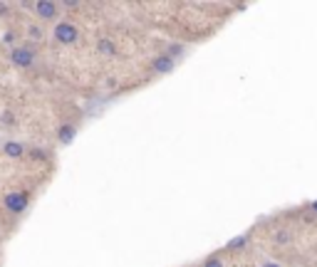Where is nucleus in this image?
<instances>
[{
	"instance_id": "nucleus-18",
	"label": "nucleus",
	"mask_w": 317,
	"mask_h": 267,
	"mask_svg": "<svg viewBox=\"0 0 317 267\" xmlns=\"http://www.w3.org/2000/svg\"><path fill=\"white\" fill-rule=\"evenodd\" d=\"M7 10H10V5H7V2H0V17H5Z\"/></svg>"
},
{
	"instance_id": "nucleus-8",
	"label": "nucleus",
	"mask_w": 317,
	"mask_h": 267,
	"mask_svg": "<svg viewBox=\"0 0 317 267\" xmlns=\"http://www.w3.org/2000/svg\"><path fill=\"white\" fill-rule=\"evenodd\" d=\"M97 50H99L102 57H114L117 55V47H114V42L109 37H99L97 40Z\"/></svg>"
},
{
	"instance_id": "nucleus-16",
	"label": "nucleus",
	"mask_w": 317,
	"mask_h": 267,
	"mask_svg": "<svg viewBox=\"0 0 317 267\" xmlns=\"http://www.w3.org/2000/svg\"><path fill=\"white\" fill-rule=\"evenodd\" d=\"M15 37H17V32H12V30H10V32H7V35H5V42H7V45H12V47H15Z\"/></svg>"
},
{
	"instance_id": "nucleus-1",
	"label": "nucleus",
	"mask_w": 317,
	"mask_h": 267,
	"mask_svg": "<svg viewBox=\"0 0 317 267\" xmlns=\"http://www.w3.org/2000/svg\"><path fill=\"white\" fill-rule=\"evenodd\" d=\"M30 200H32V193L30 191H10V193H5L2 200H0V208L7 213V215H12V218H20L27 208H30Z\"/></svg>"
},
{
	"instance_id": "nucleus-5",
	"label": "nucleus",
	"mask_w": 317,
	"mask_h": 267,
	"mask_svg": "<svg viewBox=\"0 0 317 267\" xmlns=\"http://www.w3.org/2000/svg\"><path fill=\"white\" fill-rule=\"evenodd\" d=\"M27 148H30V146H25V143L17 141V138H7V141H2V156H7V158H12V161L27 158Z\"/></svg>"
},
{
	"instance_id": "nucleus-13",
	"label": "nucleus",
	"mask_w": 317,
	"mask_h": 267,
	"mask_svg": "<svg viewBox=\"0 0 317 267\" xmlns=\"http://www.w3.org/2000/svg\"><path fill=\"white\" fill-rule=\"evenodd\" d=\"M203 267H223V260H221L218 255H208V258L203 260Z\"/></svg>"
},
{
	"instance_id": "nucleus-6",
	"label": "nucleus",
	"mask_w": 317,
	"mask_h": 267,
	"mask_svg": "<svg viewBox=\"0 0 317 267\" xmlns=\"http://www.w3.org/2000/svg\"><path fill=\"white\" fill-rule=\"evenodd\" d=\"M74 136H77V124L74 122H64V124L57 127V141L62 146H69L74 141Z\"/></svg>"
},
{
	"instance_id": "nucleus-12",
	"label": "nucleus",
	"mask_w": 317,
	"mask_h": 267,
	"mask_svg": "<svg viewBox=\"0 0 317 267\" xmlns=\"http://www.w3.org/2000/svg\"><path fill=\"white\" fill-rule=\"evenodd\" d=\"M0 124L10 129V127H15V124H17V119H15V114H12V112H2V114H0Z\"/></svg>"
},
{
	"instance_id": "nucleus-11",
	"label": "nucleus",
	"mask_w": 317,
	"mask_h": 267,
	"mask_svg": "<svg viewBox=\"0 0 317 267\" xmlns=\"http://www.w3.org/2000/svg\"><path fill=\"white\" fill-rule=\"evenodd\" d=\"M184 52H186V47H184V45H179V42H171V45L166 47V55H169L171 60H179Z\"/></svg>"
},
{
	"instance_id": "nucleus-7",
	"label": "nucleus",
	"mask_w": 317,
	"mask_h": 267,
	"mask_svg": "<svg viewBox=\"0 0 317 267\" xmlns=\"http://www.w3.org/2000/svg\"><path fill=\"white\" fill-rule=\"evenodd\" d=\"M151 67H154V72H159V74H169V72H174L176 60H171L166 52H161V55H156V57H154Z\"/></svg>"
},
{
	"instance_id": "nucleus-17",
	"label": "nucleus",
	"mask_w": 317,
	"mask_h": 267,
	"mask_svg": "<svg viewBox=\"0 0 317 267\" xmlns=\"http://www.w3.org/2000/svg\"><path fill=\"white\" fill-rule=\"evenodd\" d=\"M62 7H67V10H79L82 5H79V2H67V0H64V2H62Z\"/></svg>"
},
{
	"instance_id": "nucleus-19",
	"label": "nucleus",
	"mask_w": 317,
	"mask_h": 267,
	"mask_svg": "<svg viewBox=\"0 0 317 267\" xmlns=\"http://www.w3.org/2000/svg\"><path fill=\"white\" fill-rule=\"evenodd\" d=\"M260 267H283V265H278V263H273V260H268V263H263Z\"/></svg>"
},
{
	"instance_id": "nucleus-3",
	"label": "nucleus",
	"mask_w": 317,
	"mask_h": 267,
	"mask_svg": "<svg viewBox=\"0 0 317 267\" xmlns=\"http://www.w3.org/2000/svg\"><path fill=\"white\" fill-rule=\"evenodd\" d=\"M52 37H55V42H57V45H62V47H72V45H77V42H79L82 32H79V27H77L72 20H60V22L52 27Z\"/></svg>"
},
{
	"instance_id": "nucleus-14",
	"label": "nucleus",
	"mask_w": 317,
	"mask_h": 267,
	"mask_svg": "<svg viewBox=\"0 0 317 267\" xmlns=\"http://www.w3.org/2000/svg\"><path fill=\"white\" fill-rule=\"evenodd\" d=\"M246 243H248V235H241V238H236V240L228 243V250H238V248H243Z\"/></svg>"
},
{
	"instance_id": "nucleus-20",
	"label": "nucleus",
	"mask_w": 317,
	"mask_h": 267,
	"mask_svg": "<svg viewBox=\"0 0 317 267\" xmlns=\"http://www.w3.org/2000/svg\"><path fill=\"white\" fill-rule=\"evenodd\" d=\"M310 210H313V213H315V215H317V200H313V205H310Z\"/></svg>"
},
{
	"instance_id": "nucleus-4",
	"label": "nucleus",
	"mask_w": 317,
	"mask_h": 267,
	"mask_svg": "<svg viewBox=\"0 0 317 267\" xmlns=\"http://www.w3.org/2000/svg\"><path fill=\"white\" fill-rule=\"evenodd\" d=\"M60 7L57 2H50V0H40L35 2V15L42 20V22H55L57 25V17H60Z\"/></svg>"
},
{
	"instance_id": "nucleus-9",
	"label": "nucleus",
	"mask_w": 317,
	"mask_h": 267,
	"mask_svg": "<svg viewBox=\"0 0 317 267\" xmlns=\"http://www.w3.org/2000/svg\"><path fill=\"white\" fill-rule=\"evenodd\" d=\"M27 158H30V161H47V158H50V151L42 148V146H30V148H27Z\"/></svg>"
},
{
	"instance_id": "nucleus-10",
	"label": "nucleus",
	"mask_w": 317,
	"mask_h": 267,
	"mask_svg": "<svg viewBox=\"0 0 317 267\" xmlns=\"http://www.w3.org/2000/svg\"><path fill=\"white\" fill-rule=\"evenodd\" d=\"M27 42H40L42 37H45V30L37 25V22H32V25H27Z\"/></svg>"
},
{
	"instance_id": "nucleus-15",
	"label": "nucleus",
	"mask_w": 317,
	"mask_h": 267,
	"mask_svg": "<svg viewBox=\"0 0 317 267\" xmlns=\"http://www.w3.org/2000/svg\"><path fill=\"white\" fill-rule=\"evenodd\" d=\"M275 243H280V245H283V243H290V233H285V230H280V233L275 235Z\"/></svg>"
},
{
	"instance_id": "nucleus-2",
	"label": "nucleus",
	"mask_w": 317,
	"mask_h": 267,
	"mask_svg": "<svg viewBox=\"0 0 317 267\" xmlns=\"http://www.w3.org/2000/svg\"><path fill=\"white\" fill-rule=\"evenodd\" d=\"M37 60V47L35 42H22V45H15L10 47V62L17 67V69H30Z\"/></svg>"
}]
</instances>
